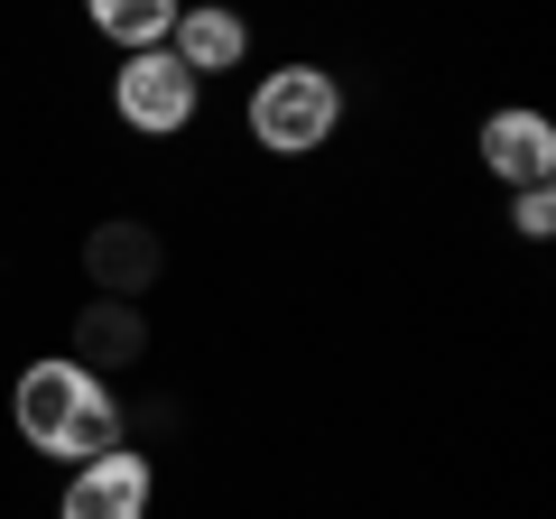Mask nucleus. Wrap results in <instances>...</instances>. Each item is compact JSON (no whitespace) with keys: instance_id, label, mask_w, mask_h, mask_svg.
<instances>
[{"instance_id":"nucleus-1","label":"nucleus","mask_w":556,"mask_h":519,"mask_svg":"<svg viewBox=\"0 0 556 519\" xmlns=\"http://www.w3.org/2000/svg\"><path fill=\"white\" fill-rule=\"evenodd\" d=\"M20 436L38 455H56V464H93V455L121 445V408L75 362H28L20 371Z\"/></svg>"},{"instance_id":"nucleus-2","label":"nucleus","mask_w":556,"mask_h":519,"mask_svg":"<svg viewBox=\"0 0 556 519\" xmlns=\"http://www.w3.org/2000/svg\"><path fill=\"white\" fill-rule=\"evenodd\" d=\"M343 93L325 65H278V75H260L251 93V140L278 149V159H306V149H325V130H334Z\"/></svg>"},{"instance_id":"nucleus-3","label":"nucleus","mask_w":556,"mask_h":519,"mask_svg":"<svg viewBox=\"0 0 556 519\" xmlns=\"http://www.w3.org/2000/svg\"><path fill=\"white\" fill-rule=\"evenodd\" d=\"M159 269H167V241H159V223H139V214H112V223H93L84 232V279L102 288V298H149L159 288Z\"/></svg>"},{"instance_id":"nucleus-4","label":"nucleus","mask_w":556,"mask_h":519,"mask_svg":"<svg viewBox=\"0 0 556 519\" xmlns=\"http://www.w3.org/2000/svg\"><path fill=\"white\" fill-rule=\"evenodd\" d=\"M112 102H121L130 130H186V121H195V75H186L167 47H139V56L121 65Z\"/></svg>"},{"instance_id":"nucleus-5","label":"nucleus","mask_w":556,"mask_h":519,"mask_svg":"<svg viewBox=\"0 0 556 519\" xmlns=\"http://www.w3.org/2000/svg\"><path fill=\"white\" fill-rule=\"evenodd\" d=\"M139 510H149V455H139V445H112V455L75 464L65 519H139Z\"/></svg>"},{"instance_id":"nucleus-6","label":"nucleus","mask_w":556,"mask_h":519,"mask_svg":"<svg viewBox=\"0 0 556 519\" xmlns=\"http://www.w3.org/2000/svg\"><path fill=\"white\" fill-rule=\"evenodd\" d=\"M139 353H149V316H139L130 298H93L75 306V371H139Z\"/></svg>"},{"instance_id":"nucleus-7","label":"nucleus","mask_w":556,"mask_h":519,"mask_svg":"<svg viewBox=\"0 0 556 519\" xmlns=\"http://www.w3.org/2000/svg\"><path fill=\"white\" fill-rule=\"evenodd\" d=\"M482 167L510 177V186H547V167H556L547 112H492V121H482Z\"/></svg>"},{"instance_id":"nucleus-8","label":"nucleus","mask_w":556,"mask_h":519,"mask_svg":"<svg viewBox=\"0 0 556 519\" xmlns=\"http://www.w3.org/2000/svg\"><path fill=\"white\" fill-rule=\"evenodd\" d=\"M177 65L186 75H214V65H241V47H251V20L241 10H223V0H204V10H177Z\"/></svg>"},{"instance_id":"nucleus-9","label":"nucleus","mask_w":556,"mask_h":519,"mask_svg":"<svg viewBox=\"0 0 556 519\" xmlns=\"http://www.w3.org/2000/svg\"><path fill=\"white\" fill-rule=\"evenodd\" d=\"M93 28L139 56V47H159L167 28H177V0H93Z\"/></svg>"},{"instance_id":"nucleus-10","label":"nucleus","mask_w":556,"mask_h":519,"mask_svg":"<svg viewBox=\"0 0 556 519\" xmlns=\"http://www.w3.org/2000/svg\"><path fill=\"white\" fill-rule=\"evenodd\" d=\"M177 427H186V400H177V390H149V400H130L121 436H130V445H167Z\"/></svg>"},{"instance_id":"nucleus-11","label":"nucleus","mask_w":556,"mask_h":519,"mask_svg":"<svg viewBox=\"0 0 556 519\" xmlns=\"http://www.w3.org/2000/svg\"><path fill=\"white\" fill-rule=\"evenodd\" d=\"M519 232H529V241L556 232V195H547V186H519Z\"/></svg>"}]
</instances>
